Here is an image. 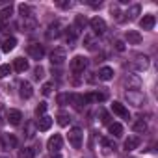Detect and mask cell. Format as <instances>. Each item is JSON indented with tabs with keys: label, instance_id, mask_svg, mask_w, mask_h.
<instances>
[{
	"label": "cell",
	"instance_id": "cell-1",
	"mask_svg": "<svg viewBox=\"0 0 158 158\" xmlns=\"http://www.w3.org/2000/svg\"><path fill=\"white\" fill-rule=\"evenodd\" d=\"M69 143L74 147V149H80L82 147V130L80 128H71L69 130Z\"/></svg>",
	"mask_w": 158,
	"mask_h": 158
},
{
	"label": "cell",
	"instance_id": "cell-2",
	"mask_svg": "<svg viewBox=\"0 0 158 158\" xmlns=\"http://www.w3.org/2000/svg\"><path fill=\"white\" fill-rule=\"evenodd\" d=\"M86 65H88V60L84 56H74L71 60V71L73 73H82L86 69Z\"/></svg>",
	"mask_w": 158,
	"mask_h": 158
},
{
	"label": "cell",
	"instance_id": "cell-3",
	"mask_svg": "<svg viewBox=\"0 0 158 158\" xmlns=\"http://www.w3.org/2000/svg\"><path fill=\"white\" fill-rule=\"evenodd\" d=\"M89 24H91L93 34H97V35H101V34L106 32V23H104V19H101V17H93V19L89 21Z\"/></svg>",
	"mask_w": 158,
	"mask_h": 158
},
{
	"label": "cell",
	"instance_id": "cell-4",
	"mask_svg": "<svg viewBox=\"0 0 158 158\" xmlns=\"http://www.w3.org/2000/svg\"><path fill=\"white\" fill-rule=\"evenodd\" d=\"M61 145H63V138H61L60 134L50 136V138H48V141H47V149H50L52 152H58V151L61 149Z\"/></svg>",
	"mask_w": 158,
	"mask_h": 158
},
{
	"label": "cell",
	"instance_id": "cell-5",
	"mask_svg": "<svg viewBox=\"0 0 158 158\" xmlns=\"http://www.w3.org/2000/svg\"><path fill=\"white\" fill-rule=\"evenodd\" d=\"M28 54H30L34 60H41V58L45 56V47L39 45V43H32V45L28 47Z\"/></svg>",
	"mask_w": 158,
	"mask_h": 158
},
{
	"label": "cell",
	"instance_id": "cell-6",
	"mask_svg": "<svg viewBox=\"0 0 158 158\" xmlns=\"http://www.w3.org/2000/svg\"><path fill=\"white\" fill-rule=\"evenodd\" d=\"M50 61H52V65H61L65 61V48H61V47L54 48L50 54Z\"/></svg>",
	"mask_w": 158,
	"mask_h": 158
},
{
	"label": "cell",
	"instance_id": "cell-7",
	"mask_svg": "<svg viewBox=\"0 0 158 158\" xmlns=\"http://www.w3.org/2000/svg\"><path fill=\"white\" fill-rule=\"evenodd\" d=\"M127 99H128L134 106H141L143 101H145V99H143V93H139L138 89H128V91H127Z\"/></svg>",
	"mask_w": 158,
	"mask_h": 158
},
{
	"label": "cell",
	"instance_id": "cell-8",
	"mask_svg": "<svg viewBox=\"0 0 158 158\" xmlns=\"http://www.w3.org/2000/svg\"><path fill=\"white\" fill-rule=\"evenodd\" d=\"M84 97V102H101L106 99V93H99V91H93V93H86L82 95Z\"/></svg>",
	"mask_w": 158,
	"mask_h": 158
},
{
	"label": "cell",
	"instance_id": "cell-9",
	"mask_svg": "<svg viewBox=\"0 0 158 158\" xmlns=\"http://www.w3.org/2000/svg\"><path fill=\"white\" fill-rule=\"evenodd\" d=\"M154 23H156V17L154 15H145L141 21H139V26L143 30H152L154 28Z\"/></svg>",
	"mask_w": 158,
	"mask_h": 158
},
{
	"label": "cell",
	"instance_id": "cell-10",
	"mask_svg": "<svg viewBox=\"0 0 158 158\" xmlns=\"http://www.w3.org/2000/svg\"><path fill=\"white\" fill-rule=\"evenodd\" d=\"M112 112L117 114V115L123 117V119H128V117H130V115H128V110H127L121 102H114V104H112Z\"/></svg>",
	"mask_w": 158,
	"mask_h": 158
},
{
	"label": "cell",
	"instance_id": "cell-11",
	"mask_svg": "<svg viewBox=\"0 0 158 158\" xmlns=\"http://www.w3.org/2000/svg\"><path fill=\"white\" fill-rule=\"evenodd\" d=\"M60 34H61V24H60V23H52V24L48 26V30H47V37H48V39H52V37L56 39Z\"/></svg>",
	"mask_w": 158,
	"mask_h": 158
},
{
	"label": "cell",
	"instance_id": "cell-12",
	"mask_svg": "<svg viewBox=\"0 0 158 158\" xmlns=\"http://www.w3.org/2000/svg\"><path fill=\"white\" fill-rule=\"evenodd\" d=\"M69 101L73 102V106H74L78 112H80V110L84 108V104H86V102H84V97H82V95H76V93L69 95Z\"/></svg>",
	"mask_w": 158,
	"mask_h": 158
},
{
	"label": "cell",
	"instance_id": "cell-13",
	"mask_svg": "<svg viewBox=\"0 0 158 158\" xmlns=\"http://www.w3.org/2000/svg\"><path fill=\"white\" fill-rule=\"evenodd\" d=\"M134 65H136V69H139V71H145V69L149 67V58H147V56H141V54H138V56H136V60H134Z\"/></svg>",
	"mask_w": 158,
	"mask_h": 158
},
{
	"label": "cell",
	"instance_id": "cell-14",
	"mask_svg": "<svg viewBox=\"0 0 158 158\" xmlns=\"http://www.w3.org/2000/svg\"><path fill=\"white\" fill-rule=\"evenodd\" d=\"M21 97L23 99H30L34 95V89H32V84L30 82H21Z\"/></svg>",
	"mask_w": 158,
	"mask_h": 158
},
{
	"label": "cell",
	"instance_id": "cell-15",
	"mask_svg": "<svg viewBox=\"0 0 158 158\" xmlns=\"http://www.w3.org/2000/svg\"><path fill=\"white\" fill-rule=\"evenodd\" d=\"M35 127H37V130L45 132V130H48V128L52 127V119H50L48 115H43V117H41V119L37 121V125H35Z\"/></svg>",
	"mask_w": 158,
	"mask_h": 158
},
{
	"label": "cell",
	"instance_id": "cell-16",
	"mask_svg": "<svg viewBox=\"0 0 158 158\" xmlns=\"http://www.w3.org/2000/svg\"><path fill=\"white\" fill-rule=\"evenodd\" d=\"M127 41H128V45H139L141 43V35L136 30H128L127 32Z\"/></svg>",
	"mask_w": 158,
	"mask_h": 158
},
{
	"label": "cell",
	"instance_id": "cell-17",
	"mask_svg": "<svg viewBox=\"0 0 158 158\" xmlns=\"http://www.w3.org/2000/svg\"><path fill=\"white\" fill-rule=\"evenodd\" d=\"M138 145H139V138H138V136H130V138L125 141V151L130 152V151L138 149Z\"/></svg>",
	"mask_w": 158,
	"mask_h": 158
},
{
	"label": "cell",
	"instance_id": "cell-18",
	"mask_svg": "<svg viewBox=\"0 0 158 158\" xmlns=\"http://www.w3.org/2000/svg\"><path fill=\"white\" fill-rule=\"evenodd\" d=\"M99 78L101 80H112L114 78V69L112 67H101L99 69Z\"/></svg>",
	"mask_w": 158,
	"mask_h": 158
},
{
	"label": "cell",
	"instance_id": "cell-19",
	"mask_svg": "<svg viewBox=\"0 0 158 158\" xmlns=\"http://www.w3.org/2000/svg\"><path fill=\"white\" fill-rule=\"evenodd\" d=\"M21 119H23V114L19 112V110H10V114H8V121L11 123V125H19L21 123Z\"/></svg>",
	"mask_w": 158,
	"mask_h": 158
},
{
	"label": "cell",
	"instance_id": "cell-20",
	"mask_svg": "<svg viewBox=\"0 0 158 158\" xmlns=\"http://www.w3.org/2000/svg\"><path fill=\"white\" fill-rule=\"evenodd\" d=\"M11 13H13V8H11V6H8V8H2V10H0V24L8 23V21H10V17H11Z\"/></svg>",
	"mask_w": 158,
	"mask_h": 158
},
{
	"label": "cell",
	"instance_id": "cell-21",
	"mask_svg": "<svg viewBox=\"0 0 158 158\" xmlns=\"http://www.w3.org/2000/svg\"><path fill=\"white\" fill-rule=\"evenodd\" d=\"M13 69L19 71V73H24V71L28 69V61H26L24 58H17V60L13 61Z\"/></svg>",
	"mask_w": 158,
	"mask_h": 158
},
{
	"label": "cell",
	"instance_id": "cell-22",
	"mask_svg": "<svg viewBox=\"0 0 158 158\" xmlns=\"http://www.w3.org/2000/svg\"><path fill=\"white\" fill-rule=\"evenodd\" d=\"M15 45H17V39H15V37H8V39L2 43V50H4V52H10V50L15 48Z\"/></svg>",
	"mask_w": 158,
	"mask_h": 158
},
{
	"label": "cell",
	"instance_id": "cell-23",
	"mask_svg": "<svg viewBox=\"0 0 158 158\" xmlns=\"http://www.w3.org/2000/svg\"><path fill=\"white\" fill-rule=\"evenodd\" d=\"M108 130H110V134H114V136H123V127L119 125V123H110L108 125Z\"/></svg>",
	"mask_w": 158,
	"mask_h": 158
},
{
	"label": "cell",
	"instance_id": "cell-24",
	"mask_svg": "<svg viewBox=\"0 0 158 158\" xmlns=\"http://www.w3.org/2000/svg\"><path fill=\"white\" fill-rule=\"evenodd\" d=\"M56 119H58V125H60V127H67L71 117H69V114H65V112H58Z\"/></svg>",
	"mask_w": 158,
	"mask_h": 158
},
{
	"label": "cell",
	"instance_id": "cell-25",
	"mask_svg": "<svg viewBox=\"0 0 158 158\" xmlns=\"http://www.w3.org/2000/svg\"><path fill=\"white\" fill-rule=\"evenodd\" d=\"M132 128H134V132H139V134H143V132L147 130V125H145V121H143V119H138V121L132 125Z\"/></svg>",
	"mask_w": 158,
	"mask_h": 158
},
{
	"label": "cell",
	"instance_id": "cell-26",
	"mask_svg": "<svg viewBox=\"0 0 158 158\" xmlns=\"http://www.w3.org/2000/svg\"><path fill=\"white\" fill-rule=\"evenodd\" d=\"M138 13H139V6H138V4H134V6H132V8H130V10H128L127 13H125V15H127L125 19L132 21V19H136V15H138Z\"/></svg>",
	"mask_w": 158,
	"mask_h": 158
},
{
	"label": "cell",
	"instance_id": "cell-27",
	"mask_svg": "<svg viewBox=\"0 0 158 158\" xmlns=\"http://www.w3.org/2000/svg\"><path fill=\"white\" fill-rule=\"evenodd\" d=\"M35 156V151L32 147H24L21 152H19V158H34Z\"/></svg>",
	"mask_w": 158,
	"mask_h": 158
},
{
	"label": "cell",
	"instance_id": "cell-28",
	"mask_svg": "<svg viewBox=\"0 0 158 158\" xmlns=\"http://www.w3.org/2000/svg\"><path fill=\"white\" fill-rule=\"evenodd\" d=\"M84 26H86V17H82V15H76V21H74V26H73V28L78 32V30H82Z\"/></svg>",
	"mask_w": 158,
	"mask_h": 158
},
{
	"label": "cell",
	"instance_id": "cell-29",
	"mask_svg": "<svg viewBox=\"0 0 158 158\" xmlns=\"http://www.w3.org/2000/svg\"><path fill=\"white\" fill-rule=\"evenodd\" d=\"M19 11H21V15H23L24 19H28L32 10H30V6H26V4H21V6H19Z\"/></svg>",
	"mask_w": 158,
	"mask_h": 158
},
{
	"label": "cell",
	"instance_id": "cell-30",
	"mask_svg": "<svg viewBox=\"0 0 158 158\" xmlns=\"http://www.w3.org/2000/svg\"><path fill=\"white\" fill-rule=\"evenodd\" d=\"M34 76H35V78H37V80H41V78H43V76H45V69H43V67H41V65H37V67H35V69H34Z\"/></svg>",
	"mask_w": 158,
	"mask_h": 158
},
{
	"label": "cell",
	"instance_id": "cell-31",
	"mask_svg": "<svg viewBox=\"0 0 158 158\" xmlns=\"http://www.w3.org/2000/svg\"><path fill=\"white\" fill-rule=\"evenodd\" d=\"M11 73V67L10 65H0V78H4Z\"/></svg>",
	"mask_w": 158,
	"mask_h": 158
},
{
	"label": "cell",
	"instance_id": "cell-32",
	"mask_svg": "<svg viewBox=\"0 0 158 158\" xmlns=\"http://www.w3.org/2000/svg\"><path fill=\"white\" fill-rule=\"evenodd\" d=\"M84 43H86V47H88L89 50H93V48H95V41H93V37H91V35H86V37H84Z\"/></svg>",
	"mask_w": 158,
	"mask_h": 158
},
{
	"label": "cell",
	"instance_id": "cell-33",
	"mask_svg": "<svg viewBox=\"0 0 158 158\" xmlns=\"http://www.w3.org/2000/svg\"><path fill=\"white\" fill-rule=\"evenodd\" d=\"M110 11H112V15H114L117 21H123V19H121V11H119V6H112V8H110Z\"/></svg>",
	"mask_w": 158,
	"mask_h": 158
},
{
	"label": "cell",
	"instance_id": "cell-34",
	"mask_svg": "<svg viewBox=\"0 0 158 158\" xmlns=\"http://www.w3.org/2000/svg\"><path fill=\"white\" fill-rule=\"evenodd\" d=\"M45 112H47V102H39V106L35 108V114L37 115H43Z\"/></svg>",
	"mask_w": 158,
	"mask_h": 158
},
{
	"label": "cell",
	"instance_id": "cell-35",
	"mask_svg": "<svg viewBox=\"0 0 158 158\" xmlns=\"http://www.w3.org/2000/svg\"><path fill=\"white\" fill-rule=\"evenodd\" d=\"M58 104H65V102H69V95L67 93H61V95H58Z\"/></svg>",
	"mask_w": 158,
	"mask_h": 158
},
{
	"label": "cell",
	"instance_id": "cell-36",
	"mask_svg": "<svg viewBox=\"0 0 158 158\" xmlns=\"http://www.w3.org/2000/svg\"><path fill=\"white\" fill-rule=\"evenodd\" d=\"M101 143H102L104 147H108V149H115V143H114V141H110V139H106V138H102V139H101Z\"/></svg>",
	"mask_w": 158,
	"mask_h": 158
},
{
	"label": "cell",
	"instance_id": "cell-37",
	"mask_svg": "<svg viewBox=\"0 0 158 158\" xmlns=\"http://www.w3.org/2000/svg\"><path fill=\"white\" fill-rule=\"evenodd\" d=\"M41 91H43V95H50V93H52V84H50V82H48V84H45Z\"/></svg>",
	"mask_w": 158,
	"mask_h": 158
},
{
	"label": "cell",
	"instance_id": "cell-38",
	"mask_svg": "<svg viewBox=\"0 0 158 158\" xmlns=\"http://www.w3.org/2000/svg\"><path fill=\"white\" fill-rule=\"evenodd\" d=\"M114 45H115V50H117V52H123V50H125V43H123V41H115Z\"/></svg>",
	"mask_w": 158,
	"mask_h": 158
},
{
	"label": "cell",
	"instance_id": "cell-39",
	"mask_svg": "<svg viewBox=\"0 0 158 158\" xmlns=\"http://www.w3.org/2000/svg\"><path fill=\"white\" fill-rule=\"evenodd\" d=\"M8 141H10V145H11V147H15V145H17V138H15V136H11V134L8 136Z\"/></svg>",
	"mask_w": 158,
	"mask_h": 158
},
{
	"label": "cell",
	"instance_id": "cell-40",
	"mask_svg": "<svg viewBox=\"0 0 158 158\" xmlns=\"http://www.w3.org/2000/svg\"><path fill=\"white\" fill-rule=\"evenodd\" d=\"M58 6L63 8V10H67V8H71V2H58Z\"/></svg>",
	"mask_w": 158,
	"mask_h": 158
},
{
	"label": "cell",
	"instance_id": "cell-41",
	"mask_svg": "<svg viewBox=\"0 0 158 158\" xmlns=\"http://www.w3.org/2000/svg\"><path fill=\"white\" fill-rule=\"evenodd\" d=\"M47 158H61L60 154H52V156H47Z\"/></svg>",
	"mask_w": 158,
	"mask_h": 158
}]
</instances>
